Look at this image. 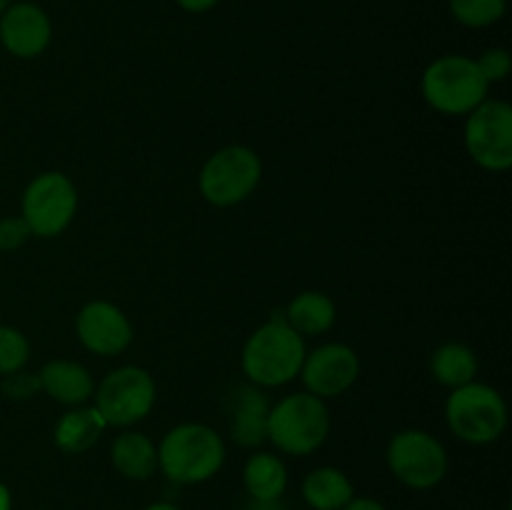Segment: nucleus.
Returning <instances> with one entry per match:
<instances>
[{"mask_svg": "<svg viewBox=\"0 0 512 510\" xmlns=\"http://www.w3.org/2000/svg\"><path fill=\"white\" fill-rule=\"evenodd\" d=\"M110 460L120 475L130 480H148L158 470V445L143 433L125 430L113 440Z\"/></svg>", "mask_w": 512, "mask_h": 510, "instance_id": "16", "label": "nucleus"}, {"mask_svg": "<svg viewBox=\"0 0 512 510\" xmlns=\"http://www.w3.org/2000/svg\"><path fill=\"white\" fill-rule=\"evenodd\" d=\"M445 420L460 440L485 445L503 435L508 425V408L498 390L473 380L453 390L445 403Z\"/></svg>", "mask_w": 512, "mask_h": 510, "instance_id": "5", "label": "nucleus"}, {"mask_svg": "<svg viewBox=\"0 0 512 510\" xmlns=\"http://www.w3.org/2000/svg\"><path fill=\"white\" fill-rule=\"evenodd\" d=\"M475 63H478L480 73H483V78L488 80V83H500V80H505L512 68L510 53L505 48L485 50Z\"/></svg>", "mask_w": 512, "mask_h": 510, "instance_id": "24", "label": "nucleus"}, {"mask_svg": "<svg viewBox=\"0 0 512 510\" xmlns=\"http://www.w3.org/2000/svg\"><path fill=\"white\" fill-rule=\"evenodd\" d=\"M263 178V163L255 150L245 145H228L210 155L200 170V193L210 205L230 208L253 195Z\"/></svg>", "mask_w": 512, "mask_h": 510, "instance_id": "6", "label": "nucleus"}, {"mask_svg": "<svg viewBox=\"0 0 512 510\" xmlns=\"http://www.w3.org/2000/svg\"><path fill=\"white\" fill-rule=\"evenodd\" d=\"M30 345L25 335L15 328H5L0 325V375H10L23 370L28 363Z\"/></svg>", "mask_w": 512, "mask_h": 510, "instance_id": "23", "label": "nucleus"}, {"mask_svg": "<svg viewBox=\"0 0 512 510\" xmlns=\"http://www.w3.org/2000/svg\"><path fill=\"white\" fill-rule=\"evenodd\" d=\"M0 510H13V495L3 483H0Z\"/></svg>", "mask_w": 512, "mask_h": 510, "instance_id": "29", "label": "nucleus"}, {"mask_svg": "<svg viewBox=\"0 0 512 510\" xmlns=\"http://www.w3.org/2000/svg\"><path fill=\"white\" fill-rule=\"evenodd\" d=\"M245 490L255 503H275L288 488V470L273 453H258L245 463Z\"/></svg>", "mask_w": 512, "mask_h": 510, "instance_id": "18", "label": "nucleus"}, {"mask_svg": "<svg viewBox=\"0 0 512 510\" xmlns=\"http://www.w3.org/2000/svg\"><path fill=\"white\" fill-rule=\"evenodd\" d=\"M305 340L285 323L283 313H275L263 328L255 330L243 348V370L253 385L278 388L298 378L305 360Z\"/></svg>", "mask_w": 512, "mask_h": 510, "instance_id": "1", "label": "nucleus"}, {"mask_svg": "<svg viewBox=\"0 0 512 510\" xmlns=\"http://www.w3.org/2000/svg\"><path fill=\"white\" fill-rule=\"evenodd\" d=\"M53 38V28L43 8L33 3H15L3 10L0 18V43L15 58H38Z\"/></svg>", "mask_w": 512, "mask_h": 510, "instance_id": "13", "label": "nucleus"}, {"mask_svg": "<svg viewBox=\"0 0 512 510\" xmlns=\"http://www.w3.org/2000/svg\"><path fill=\"white\" fill-rule=\"evenodd\" d=\"M223 460V438L203 423L175 425L158 445V468L180 485L205 483L223 468Z\"/></svg>", "mask_w": 512, "mask_h": 510, "instance_id": "2", "label": "nucleus"}, {"mask_svg": "<svg viewBox=\"0 0 512 510\" xmlns=\"http://www.w3.org/2000/svg\"><path fill=\"white\" fill-rule=\"evenodd\" d=\"M8 5H10V0H0V13H3V10L8 8Z\"/></svg>", "mask_w": 512, "mask_h": 510, "instance_id": "31", "label": "nucleus"}, {"mask_svg": "<svg viewBox=\"0 0 512 510\" xmlns=\"http://www.w3.org/2000/svg\"><path fill=\"white\" fill-rule=\"evenodd\" d=\"M490 83L468 55H443L423 73V98L445 115H468L488 100Z\"/></svg>", "mask_w": 512, "mask_h": 510, "instance_id": "3", "label": "nucleus"}, {"mask_svg": "<svg viewBox=\"0 0 512 510\" xmlns=\"http://www.w3.org/2000/svg\"><path fill=\"white\" fill-rule=\"evenodd\" d=\"M75 210H78V190L73 180L58 170L40 173L25 188L23 220L28 223L30 235L55 238L73 223Z\"/></svg>", "mask_w": 512, "mask_h": 510, "instance_id": "8", "label": "nucleus"}, {"mask_svg": "<svg viewBox=\"0 0 512 510\" xmlns=\"http://www.w3.org/2000/svg\"><path fill=\"white\" fill-rule=\"evenodd\" d=\"M465 148L485 170L503 173L512 165V108L503 100H483L468 113Z\"/></svg>", "mask_w": 512, "mask_h": 510, "instance_id": "9", "label": "nucleus"}, {"mask_svg": "<svg viewBox=\"0 0 512 510\" xmlns=\"http://www.w3.org/2000/svg\"><path fill=\"white\" fill-rule=\"evenodd\" d=\"M155 405V380L138 365H123L103 378L95 390V410L105 425L128 428L140 423Z\"/></svg>", "mask_w": 512, "mask_h": 510, "instance_id": "7", "label": "nucleus"}, {"mask_svg": "<svg viewBox=\"0 0 512 510\" xmlns=\"http://www.w3.org/2000/svg\"><path fill=\"white\" fill-rule=\"evenodd\" d=\"M145 510H180V508H178V505L168 503V500H160V503H150Z\"/></svg>", "mask_w": 512, "mask_h": 510, "instance_id": "30", "label": "nucleus"}, {"mask_svg": "<svg viewBox=\"0 0 512 510\" xmlns=\"http://www.w3.org/2000/svg\"><path fill=\"white\" fill-rule=\"evenodd\" d=\"M30 238L28 223L20 218H3L0 220V250H15Z\"/></svg>", "mask_w": 512, "mask_h": 510, "instance_id": "25", "label": "nucleus"}, {"mask_svg": "<svg viewBox=\"0 0 512 510\" xmlns=\"http://www.w3.org/2000/svg\"><path fill=\"white\" fill-rule=\"evenodd\" d=\"M343 510H385V508L373 498H353Z\"/></svg>", "mask_w": 512, "mask_h": 510, "instance_id": "28", "label": "nucleus"}, {"mask_svg": "<svg viewBox=\"0 0 512 510\" xmlns=\"http://www.w3.org/2000/svg\"><path fill=\"white\" fill-rule=\"evenodd\" d=\"M75 333L80 343L95 355H118L133 343V325L128 315L108 300L83 305L75 318Z\"/></svg>", "mask_w": 512, "mask_h": 510, "instance_id": "12", "label": "nucleus"}, {"mask_svg": "<svg viewBox=\"0 0 512 510\" xmlns=\"http://www.w3.org/2000/svg\"><path fill=\"white\" fill-rule=\"evenodd\" d=\"M218 3L220 0H178L180 8L188 10V13H205V10H210Z\"/></svg>", "mask_w": 512, "mask_h": 510, "instance_id": "27", "label": "nucleus"}, {"mask_svg": "<svg viewBox=\"0 0 512 510\" xmlns=\"http://www.w3.org/2000/svg\"><path fill=\"white\" fill-rule=\"evenodd\" d=\"M505 0H450L455 20L468 28H488L505 15Z\"/></svg>", "mask_w": 512, "mask_h": 510, "instance_id": "22", "label": "nucleus"}, {"mask_svg": "<svg viewBox=\"0 0 512 510\" xmlns=\"http://www.w3.org/2000/svg\"><path fill=\"white\" fill-rule=\"evenodd\" d=\"M390 473L413 490L435 488L448 475L443 443L425 430H403L388 445Z\"/></svg>", "mask_w": 512, "mask_h": 510, "instance_id": "10", "label": "nucleus"}, {"mask_svg": "<svg viewBox=\"0 0 512 510\" xmlns=\"http://www.w3.org/2000/svg\"><path fill=\"white\" fill-rule=\"evenodd\" d=\"M430 370H433L435 380L448 388H460L475 380L478 373V358L473 350L463 343H445L440 345L430 360Z\"/></svg>", "mask_w": 512, "mask_h": 510, "instance_id": "21", "label": "nucleus"}, {"mask_svg": "<svg viewBox=\"0 0 512 510\" xmlns=\"http://www.w3.org/2000/svg\"><path fill=\"white\" fill-rule=\"evenodd\" d=\"M268 415L270 400L263 390L253 385H243L235 390L233 418H230V433L233 440L243 448H258L268 440Z\"/></svg>", "mask_w": 512, "mask_h": 510, "instance_id": "14", "label": "nucleus"}, {"mask_svg": "<svg viewBox=\"0 0 512 510\" xmlns=\"http://www.w3.org/2000/svg\"><path fill=\"white\" fill-rule=\"evenodd\" d=\"M38 378L40 390H45L50 398L63 405L78 408L93 398V375L88 373L85 365L75 363V360H50L43 365Z\"/></svg>", "mask_w": 512, "mask_h": 510, "instance_id": "15", "label": "nucleus"}, {"mask_svg": "<svg viewBox=\"0 0 512 510\" xmlns=\"http://www.w3.org/2000/svg\"><path fill=\"white\" fill-rule=\"evenodd\" d=\"M330 435V410L323 398L293 393L275 403L268 415V440L288 455H308Z\"/></svg>", "mask_w": 512, "mask_h": 510, "instance_id": "4", "label": "nucleus"}, {"mask_svg": "<svg viewBox=\"0 0 512 510\" xmlns=\"http://www.w3.org/2000/svg\"><path fill=\"white\" fill-rule=\"evenodd\" d=\"M3 390L10 395V398H30L35 390H40V378L38 375H30L18 370V373L5 375Z\"/></svg>", "mask_w": 512, "mask_h": 510, "instance_id": "26", "label": "nucleus"}, {"mask_svg": "<svg viewBox=\"0 0 512 510\" xmlns=\"http://www.w3.org/2000/svg\"><path fill=\"white\" fill-rule=\"evenodd\" d=\"M303 498L313 510H343L355 498V490L343 470L318 468L303 480Z\"/></svg>", "mask_w": 512, "mask_h": 510, "instance_id": "19", "label": "nucleus"}, {"mask_svg": "<svg viewBox=\"0 0 512 510\" xmlns=\"http://www.w3.org/2000/svg\"><path fill=\"white\" fill-rule=\"evenodd\" d=\"M108 428L103 420V415L93 408H73L63 415V418L55 423L53 440L63 453L78 455L85 453V450L93 448L100 440L103 430Z\"/></svg>", "mask_w": 512, "mask_h": 510, "instance_id": "17", "label": "nucleus"}, {"mask_svg": "<svg viewBox=\"0 0 512 510\" xmlns=\"http://www.w3.org/2000/svg\"><path fill=\"white\" fill-rule=\"evenodd\" d=\"M358 375V355L343 343L320 345L313 353H305L303 368H300V378H303L308 393L323 400L343 395L345 390L353 388Z\"/></svg>", "mask_w": 512, "mask_h": 510, "instance_id": "11", "label": "nucleus"}, {"mask_svg": "<svg viewBox=\"0 0 512 510\" xmlns=\"http://www.w3.org/2000/svg\"><path fill=\"white\" fill-rule=\"evenodd\" d=\"M285 323L303 338L305 335H320L333 328L335 303L318 290L300 293L285 310Z\"/></svg>", "mask_w": 512, "mask_h": 510, "instance_id": "20", "label": "nucleus"}]
</instances>
